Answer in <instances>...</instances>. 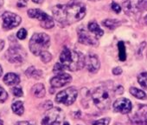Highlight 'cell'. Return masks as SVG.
I'll return each instance as SVG.
<instances>
[{
    "label": "cell",
    "instance_id": "6da1fadb",
    "mask_svg": "<svg viewBox=\"0 0 147 125\" xmlns=\"http://www.w3.org/2000/svg\"><path fill=\"white\" fill-rule=\"evenodd\" d=\"M55 19L61 24L68 25L82 20L86 15V7L82 3L58 5L52 9Z\"/></svg>",
    "mask_w": 147,
    "mask_h": 125
},
{
    "label": "cell",
    "instance_id": "7a4b0ae2",
    "mask_svg": "<svg viewBox=\"0 0 147 125\" xmlns=\"http://www.w3.org/2000/svg\"><path fill=\"white\" fill-rule=\"evenodd\" d=\"M60 62L67 70L76 71L85 66V56L79 51L64 47L60 55Z\"/></svg>",
    "mask_w": 147,
    "mask_h": 125
},
{
    "label": "cell",
    "instance_id": "3957f363",
    "mask_svg": "<svg viewBox=\"0 0 147 125\" xmlns=\"http://www.w3.org/2000/svg\"><path fill=\"white\" fill-rule=\"evenodd\" d=\"M92 99L100 109H107L110 107L114 97V90L112 85H101L92 91Z\"/></svg>",
    "mask_w": 147,
    "mask_h": 125
},
{
    "label": "cell",
    "instance_id": "277c9868",
    "mask_svg": "<svg viewBox=\"0 0 147 125\" xmlns=\"http://www.w3.org/2000/svg\"><path fill=\"white\" fill-rule=\"evenodd\" d=\"M50 44V38L45 33H36L30 40V51L35 56H40L42 51H45Z\"/></svg>",
    "mask_w": 147,
    "mask_h": 125
},
{
    "label": "cell",
    "instance_id": "5b68a950",
    "mask_svg": "<svg viewBox=\"0 0 147 125\" xmlns=\"http://www.w3.org/2000/svg\"><path fill=\"white\" fill-rule=\"evenodd\" d=\"M64 113L60 108H52L48 109L44 115L42 124V125H60L63 120Z\"/></svg>",
    "mask_w": 147,
    "mask_h": 125
},
{
    "label": "cell",
    "instance_id": "8992f818",
    "mask_svg": "<svg viewBox=\"0 0 147 125\" xmlns=\"http://www.w3.org/2000/svg\"><path fill=\"white\" fill-rule=\"evenodd\" d=\"M28 16L31 18H36L40 21L41 26L44 29H51L55 23L53 18L39 9H30L28 11Z\"/></svg>",
    "mask_w": 147,
    "mask_h": 125
},
{
    "label": "cell",
    "instance_id": "52a82bcc",
    "mask_svg": "<svg viewBox=\"0 0 147 125\" xmlns=\"http://www.w3.org/2000/svg\"><path fill=\"white\" fill-rule=\"evenodd\" d=\"M78 91L75 87H70L59 92L56 95L55 101L58 103H62L65 105H71L75 103L77 98Z\"/></svg>",
    "mask_w": 147,
    "mask_h": 125
},
{
    "label": "cell",
    "instance_id": "ba28073f",
    "mask_svg": "<svg viewBox=\"0 0 147 125\" xmlns=\"http://www.w3.org/2000/svg\"><path fill=\"white\" fill-rule=\"evenodd\" d=\"M123 8L126 14H137L144 10H147V0H125Z\"/></svg>",
    "mask_w": 147,
    "mask_h": 125
},
{
    "label": "cell",
    "instance_id": "9c48e42d",
    "mask_svg": "<svg viewBox=\"0 0 147 125\" xmlns=\"http://www.w3.org/2000/svg\"><path fill=\"white\" fill-rule=\"evenodd\" d=\"M25 55L26 52L19 45L10 47V49L6 52L7 59L9 60V62H13V64H20V62H22Z\"/></svg>",
    "mask_w": 147,
    "mask_h": 125
},
{
    "label": "cell",
    "instance_id": "30bf717a",
    "mask_svg": "<svg viewBox=\"0 0 147 125\" xmlns=\"http://www.w3.org/2000/svg\"><path fill=\"white\" fill-rule=\"evenodd\" d=\"M3 28L5 30H11L21 24V18L12 12H5L2 16Z\"/></svg>",
    "mask_w": 147,
    "mask_h": 125
},
{
    "label": "cell",
    "instance_id": "8fae6325",
    "mask_svg": "<svg viewBox=\"0 0 147 125\" xmlns=\"http://www.w3.org/2000/svg\"><path fill=\"white\" fill-rule=\"evenodd\" d=\"M131 121L135 125H147V105H139L131 116Z\"/></svg>",
    "mask_w": 147,
    "mask_h": 125
},
{
    "label": "cell",
    "instance_id": "7c38bea8",
    "mask_svg": "<svg viewBox=\"0 0 147 125\" xmlns=\"http://www.w3.org/2000/svg\"><path fill=\"white\" fill-rule=\"evenodd\" d=\"M113 108L115 112H119L121 114H128L131 111L132 104L129 99L120 97L113 103Z\"/></svg>",
    "mask_w": 147,
    "mask_h": 125
},
{
    "label": "cell",
    "instance_id": "4fadbf2b",
    "mask_svg": "<svg viewBox=\"0 0 147 125\" xmlns=\"http://www.w3.org/2000/svg\"><path fill=\"white\" fill-rule=\"evenodd\" d=\"M85 65L91 73H96L100 67V62L98 56L94 54H88L85 57Z\"/></svg>",
    "mask_w": 147,
    "mask_h": 125
},
{
    "label": "cell",
    "instance_id": "5bb4252c",
    "mask_svg": "<svg viewBox=\"0 0 147 125\" xmlns=\"http://www.w3.org/2000/svg\"><path fill=\"white\" fill-rule=\"evenodd\" d=\"M78 40L81 43L87 45H96L98 43L97 37L94 35L89 34L83 28H80L78 30Z\"/></svg>",
    "mask_w": 147,
    "mask_h": 125
},
{
    "label": "cell",
    "instance_id": "9a60e30c",
    "mask_svg": "<svg viewBox=\"0 0 147 125\" xmlns=\"http://www.w3.org/2000/svg\"><path fill=\"white\" fill-rule=\"evenodd\" d=\"M72 82V77L67 73L58 74L50 80V84L54 88H61Z\"/></svg>",
    "mask_w": 147,
    "mask_h": 125
},
{
    "label": "cell",
    "instance_id": "2e32d148",
    "mask_svg": "<svg viewBox=\"0 0 147 125\" xmlns=\"http://www.w3.org/2000/svg\"><path fill=\"white\" fill-rule=\"evenodd\" d=\"M31 92H32L33 96L37 97V98H42L46 94L45 87H44V85L42 84H35L32 87V89H31Z\"/></svg>",
    "mask_w": 147,
    "mask_h": 125
},
{
    "label": "cell",
    "instance_id": "e0dca14e",
    "mask_svg": "<svg viewBox=\"0 0 147 125\" xmlns=\"http://www.w3.org/2000/svg\"><path fill=\"white\" fill-rule=\"evenodd\" d=\"M3 80L7 85H16L20 83V77L15 73H7Z\"/></svg>",
    "mask_w": 147,
    "mask_h": 125
},
{
    "label": "cell",
    "instance_id": "ac0fdd59",
    "mask_svg": "<svg viewBox=\"0 0 147 125\" xmlns=\"http://www.w3.org/2000/svg\"><path fill=\"white\" fill-rule=\"evenodd\" d=\"M88 31H89L92 34H94L97 38L102 37L103 34H104V31L100 28L99 24H98L96 22H90V23L88 24Z\"/></svg>",
    "mask_w": 147,
    "mask_h": 125
},
{
    "label": "cell",
    "instance_id": "d6986e66",
    "mask_svg": "<svg viewBox=\"0 0 147 125\" xmlns=\"http://www.w3.org/2000/svg\"><path fill=\"white\" fill-rule=\"evenodd\" d=\"M11 109L13 110V112L18 115H21L24 114V103L20 101L15 102L12 105H11Z\"/></svg>",
    "mask_w": 147,
    "mask_h": 125
},
{
    "label": "cell",
    "instance_id": "ffe728a7",
    "mask_svg": "<svg viewBox=\"0 0 147 125\" xmlns=\"http://www.w3.org/2000/svg\"><path fill=\"white\" fill-rule=\"evenodd\" d=\"M102 24L111 30H114L116 29L118 26H119L121 24V23L117 20V19H107L105 21L102 22Z\"/></svg>",
    "mask_w": 147,
    "mask_h": 125
},
{
    "label": "cell",
    "instance_id": "44dd1931",
    "mask_svg": "<svg viewBox=\"0 0 147 125\" xmlns=\"http://www.w3.org/2000/svg\"><path fill=\"white\" fill-rule=\"evenodd\" d=\"M26 75L29 77H34L36 79H39L42 77V71L39 70H36L35 67H30L27 71H26Z\"/></svg>",
    "mask_w": 147,
    "mask_h": 125
},
{
    "label": "cell",
    "instance_id": "7402d4cb",
    "mask_svg": "<svg viewBox=\"0 0 147 125\" xmlns=\"http://www.w3.org/2000/svg\"><path fill=\"white\" fill-rule=\"evenodd\" d=\"M130 93H131L134 97H136V98H138V99L144 100V99H145V98L147 97L146 94H145L143 90H138V89L134 88V87L130 88Z\"/></svg>",
    "mask_w": 147,
    "mask_h": 125
},
{
    "label": "cell",
    "instance_id": "603a6c76",
    "mask_svg": "<svg viewBox=\"0 0 147 125\" xmlns=\"http://www.w3.org/2000/svg\"><path fill=\"white\" fill-rule=\"evenodd\" d=\"M118 48H119V58L120 61L124 62L126 59V51H125V46L122 41L119 42L118 43Z\"/></svg>",
    "mask_w": 147,
    "mask_h": 125
},
{
    "label": "cell",
    "instance_id": "cb8c5ba5",
    "mask_svg": "<svg viewBox=\"0 0 147 125\" xmlns=\"http://www.w3.org/2000/svg\"><path fill=\"white\" fill-rule=\"evenodd\" d=\"M138 82L140 86L147 90V72H143L138 77Z\"/></svg>",
    "mask_w": 147,
    "mask_h": 125
},
{
    "label": "cell",
    "instance_id": "d4e9b609",
    "mask_svg": "<svg viewBox=\"0 0 147 125\" xmlns=\"http://www.w3.org/2000/svg\"><path fill=\"white\" fill-rule=\"evenodd\" d=\"M40 56H41V60L43 62H49L52 60V56L49 52H48L47 50L45 51H42L41 54H40Z\"/></svg>",
    "mask_w": 147,
    "mask_h": 125
},
{
    "label": "cell",
    "instance_id": "484cf974",
    "mask_svg": "<svg viewBox=\"0 0 147 125\" xmlns=\"http://www.w3.org/2000/svg\"><path fill=\"white\" fill-rule=\"evenodd\" d=\"M67 70L65 68V66L61 64V62H57V64L54 66V73L55 74H61V73H64V71Z\"/></svg>",
    "mask_w": 147,
    "mask_h": 125
},
{
    "label": "cell",
    "instance_id": "4316f807",
    "mask_svg": "<svg viewBox=\"0 0 147 125\" xmlns=\"http://www.w3.org/2000/svg\"><path fill=\"white\" fill-rule=\"evenodd\" d=\"M109 122H110V118L106 117V118H102V119L95 121L93 123V125H109Z\"/></svg>",
    "mask_w": 147,
    "mask_h": 125
},
{
    "label": "cell",
    "instance_id": "83f0119b",
    "mask_svg": "<svg viewBox=\"0 0 147 125\" xmlns=\"http://www.w3.org/2000/svg\"><path fill=\"white\" fill-rule=\"evenodd\" d=\"M7 97H8L7 92L4 90L2 86H0V103H4L5 101H6Z\"/></svg>",
    "mask_w": 147,
    "mask_h": 125
},
{
    "label": "cell",
    "instance_id": "f1b7e54d",
    "mask_svg": "<svg viewBox=\"0 0 147 125\" xmlns=\"http://www.w3.org/2000/svg\"><path fill=\"white\" fill-rule=\"evenodd\" d=\"M17 37L19 38V39H21V40H23V39H25L26 38V37H27V31L25 30V29H20L18 31V33H17Z\"/></svg>",
    "mask_w": 147,
    "mask_h": 125
},
{
    "label": "cell",
    "instance_id": "f546056e",
    "mask_svg": "<svg viewBox=\"0 0 147 125\" xmlns=\"http://www.w3.org/2000/svg\"><path fill=\"white\" fill-rule=\"evenodd\" d=\"M11 90H12V93H13V95H14L15 96L20 97V96H23V90H22V89L19 88V87H14V88H12Z\"/></svg>",
    "mask_w": 147,
    "mask_h": 125
},
{
    "label": "cell",
    "instance_id": "4dcf8cb0",
    "mask_svg": "<svg viewBox=\"0 0 147 125\" xmlns=\"http://www.w3.org/2000/svg\"><path fill=\"white\" fill-rule=\"evenodd\" d=\"M111 7H112V9H113V11L114 12H116V13H119L120 12H121V7L117 4V3H113L112 5H111Z\"/></svg>",
    "mask_w": 147,
    "mask_h": 125
},
{
    "label": "cell",
    "instance_id": "1f68e13d",
    "mask_svg": "<svg viewBox=\"0 0 147 125\" xmlns=\"http://www.w3.org/2000/svg\"><path fill=\"white\" fill-rule=\"evenodd\" d=\"M113 73L114 75H116V76L120 75V74L122 73V70H121L120 67H116V68H114V69L113 70Z\"/></svg>",
    "mask_w": 147,
    "mask_h": 125
},
{
    "label": "cell",
    "instance_id": "d6a6232c",
    "mask_svg": "<svg viewBox=\"0 0 147 125\" xmlns=\"http://www.w3.org/2000/svg\"><path fill=\"white\" fill-rule=\"evenodd\" d=\"M116 90H117L116 93H117V94H119V95H120V94H122V93L124 92V89H123V87H122V86H119Z\"/></svg>",
    "mask_w": 147,
    "mask_h": 125
},
{
    "label": "cell",
    "instance_id": "836d02e7",
    "mask_svg": "<svg viewBox=\"0 0 147 125\" xmlns=\"http://www.w3.org/2000/svg\"><path fill=\"white\" fill-rule=\"evenodd\" d=\"M15 125H31L29 122H26V121H23V122H17Z\"/></svg>",
    "mask_w": 147,
    "mask_h": 125
},
{
    "label": "cell",
    "instance_id": "e575fe53",
    "mask_svg": "<svg viewBox=\"0 0 147 125\" xmlns=\"http://www.w3.org/2000/svg\"><path fill=\"white\" fill-rule=\"evenodd\" d=\"M4 47H5V42L3 40L0 39V51H1L4 49Z\"/></svg>",
    "mask_w": 147,
    "mask_h": 125
},
{
    "label": "cell",
    "instance_id": "d590c367",
    "mask_svg": "<svg viewBox=\"0 0 147 125\" xmlns=\"http://www.w3.org/2000/svg\"><path fill=\"white\" fill-rule=\"evenodd\" d=\"M32 1L36 4H42L43 2V0H32Z\"/></svg>",
    "mask_w": 147,
    "mask_h": 125
},
{
    "label": "cell",
    "instance_id": "8d00e7d4",
    "mask_svg": "<svg viewBox=\"0 0 147 125\" xmlns=\"http://www.w3.org/2000/svg\"><path fill=\"white\" fill-rule=\"evenodd\" d=\"M2 73H3V70H2V67H1V65H0V77L2 76Z\"/></svg>",
    "mask_w": 147,
    "mask_h": 125
},
{
    "label": "cell",
    "instance_id": "74e56055",
    "mask_svg": "<svg viewBox=\"0 0 147 125\" xmlns=\"http://www.w3.org/2000/svg\"><path fill=\"white\" fill-rule=\"evenodd\" d=\"M4 5V0H0V6H2Z\"/></svg>",
    "mask_w": 147,
    "mask_h": 125
},
{
    "label": "cell",
    "instance_id": "f35d334b",
    "mask_svg": "<svg viewBox=\"0 0 147 125\" xmlns=\"http://www.w3.org/2000/svg\"><path fill=\"white\" fill-rule=\"evenodd\" d=\"M144 21H145V24H147V15H146L145 18H144Z\"/></svg>",
    "mask_w": 147,
    "mask_h": 125
},
{
    "label": "cell",
    "instance_id": "ab89813d",
    "mask_svg": "<svg viewBox=\"0 0 147 125\" xmlns=\"http://www.w3.org/2000/svg\"><path fill=\"white\" fill-rule=\"evenodd\" d=\"M0 125H3V121L0 119Z\"/></svg>",
    "mask_w": 147,
    "mask_h": 125
},
{
    "label": "cell",
    "instance_id": "60d3db41",
    "mask_svg": "<svg viewBox=\"0 0 147 125\" xmlns=\"http://www.w3.org/2000/svg\"><path fill=\"white\" fill-rule=\"evenodd\" d=\"M63 125H69V123L66 122H64V123H63Z\"/></svg>",
    "mask_w": 147,
    "mask_h": 125
},
{
    "label": "cell",
    "instance_id": "b9f144b4",
    "mask_svg": "<svg viewBox=\"0 0 147 125\" xmlns=\"http://www.w3.org/2000/svg\"><path fill=\"white\" fill-rule=\"evenodd\" d=\"M25 1H27V0H25Z\"/></svg>",
    "mask_w": 147,
    "mask_h": 125
}]
</instances>
